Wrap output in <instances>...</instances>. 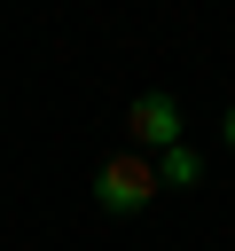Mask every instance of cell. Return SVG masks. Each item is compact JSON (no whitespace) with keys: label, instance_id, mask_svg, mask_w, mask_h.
Segmentation results:
<instances>
[{"label":"cell","instance_id":"277c9868","mask_svg":"<svg viewBox=\"0 0 235 251\" xmlns=\"http://www.w3.org/2000/svg\"><path fill=\"white\" fill-rule=\"evenodd\" d=\"M227 149H235V110H227Z\"/></svg>","mask_w":235,"mask_h":251},{"label":"cell","instance_id":"3957f363","mask_svg":"<svg viewBox=\"0 0 235 251\" xmlns=\"http://www.w3.org/2000/svg\"><path fill=\"white\" fill-rule=\"evenodd\" d=\"M196 173H204V165H196V149H180V141H172V149L157 157V188H188Z\"/></svg>","mask_w":235,"mask_h":251},{"label":"cell","instance_id":"6da1fadb","mask_svg":"<svg viewBox=\"0 0 235 251\" xmlns=\"http://www.w3.org/2000/svg\"><path fill=\"white\" fill-rule=\"evenodd\" d=\"M149 196H157V165H149L141 149L110 157V165L94 173V204H102V212H141Z\"/></svg>","mask_w":235,"mask_h":251},{"label":"cell","instance_id":"7a4b0ae2","mask_svg":"<svg viewBox=\"0 0 235 251\" xmlns=\"http://www.w3.org/2000/svg\"><path fill=\"white\" fill-rule=\"evenodd\" d=\"M125 126H133V141H141V149H157V157H164V149L180 141V102L149 86V94H133V118H125Z\"/></svg>","mask_w":235,"mask_h":251}]
</instances>
